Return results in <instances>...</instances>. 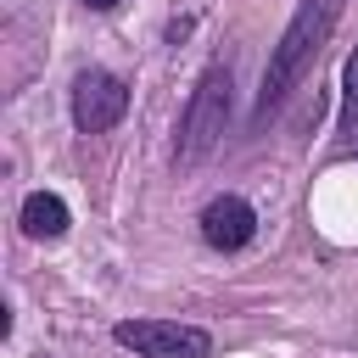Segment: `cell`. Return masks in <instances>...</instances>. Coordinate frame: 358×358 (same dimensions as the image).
<instances>
[{
	"mask_svg": "<svg viewBox=\"0 0 358 358\" xmlns=\"http://www.w3.org/2000/svg\"><path fill=\"white\" fill-rule=\"evenodd\" d=\"M117 341L134 347L140 358H207L213 341L196 324H173V319H123Z\"/></svg>",
	"mask_w": 358,
	"mask_h": 358,
	"instance_id": "cell-4",
	"label": "cell"
},
{
	"mask_svg": "<svg viewBox=\"0 0 358 358\" xmlns=\"http://www.w3.org/2000/svg\"><path fill=\"white\" fill-rule=\"evenodd\" d=\"M341 134H358V50L347 56L341 73Z\"/></svg>",
	"mask_w": 358,
	"mask_h": 358,
	"instance_id": "cell-7",
	"label": "cell"
},
{
	"mask_svg": "<svg viewBox=\"0 0 358 358\" xmlns=\"http://www.w3.org/2000/svg\"><path fill=\"white\" fill-rule=\"evenodd\" d=\"M252 235H257L252 201H241V196H213V201L201 207V241H207L213 252H241Z\"/></svg>",
	"mask_w": 358,
	"mask_h": 358,
	"instance_id": "cell-5",
	"label": "cell"
},
{
	"mask_svg": "<svg viewBox=\"0 0 358 358\" xmlns=\"http://www.w3.org/2000/svg\"><path fill=\"white\" fill-rule=\"evenodd\" d=\"M224 117H229V67H224V62H213V67L201 73V84H196V95H190L185 117H179V162H185V168H190V162H201V157L218 145Z\"/></svg>",
	"mask_w": 358,
	"mask_h": 358,
	"instance_id": "cell-2",
	"label": "cell"
},
{
	"mask_svg": "<svg viewBox=\"0 0 358 358\" xmlns=\"http://www.w3.org/2000/svg\"><path fill=\"white\" fill-rule=\"evenodd\" d=\"M336 17H341V0H302V6H296V17L285 22V34H280V45H274V56H268V67H263L257 117H268V112L285 101V90L302 78V67H308V62L319 56V45L330 39Z\"/></svg>",
	"mask_w": 358,
	"mask_h": 358,
	"instance_id": "cell-1",
	"label": "cell"
},
{
	"mask_svg": "<svg viewBox=\"0 0 358 358\" xmlns=\"http://www.w3.org/2000/svg\"><path fill=\"white\" fill-rule=\"evenodd\" d=\"M123 112H129V84L117 73L84 67L73 78V123H78V134H106Z\"/></svg>",
	"mask_w": 358,
	"mask_h": 358,
	"instance_id": "cell-3",
	"label": "cell"
},
{
	"mask_svg": "<svg viewBox=\"0 0 358 358\" xmlns=\"http://www.w3.org/2000/svg\"><path fill=\"white\" fill-rule=\"evenodd\" d=\"M90 11H112V6H123V0H84Z\"/></svg>",
	"mask_w": 358,
	"mask_h": 358,
	"instance_id": "cell-8",
	"label": "cell"
},
{
	"mask_svg": "<svg viewBox=\"0 0 358 358\" xmlns=\"http://www.w3.org/2000/svg\"><path fill=\"white\" fill-rule=\"evenodd\" d=\"M22 229H28L34 241H56V235H67V201L50 196V190H34V196L22 201Z\"/></svg>",
	"mask_w": 358,
	"mask_h": 358,
	"instance_id": "cell-6",
	"label": "cell"
}]
</instances>
